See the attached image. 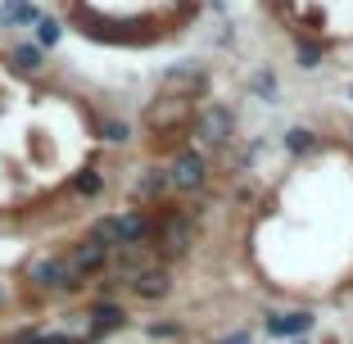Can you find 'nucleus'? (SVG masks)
Here are the masks:
<instances>
[{
    "mask_svg": "<svg viewBox=\"0 0 353 344\" xmlns=\"http://www.w3.org/2000/svg\"><path fill=\"white\" fill-rule=\"evenodd\" d=\"M28 281L41 285V290H77V272L68 259H59V254H41V259L28 263Z\"/></svg>",
    "mask_w": 353,
    "mask_h": 344,
    "instance_id": "obj_1",
    "label": "nucleus"
},
{
    "mask_svg": "<svg viewBox=\"0 0 353 344\" xmlns=\"http://www.w3.org/2000/svg\"><path fill=\"white\" fill-rule=\"evenodd\" d=\"M163 172H168V186H172L176 195H195V190H204V181H208V163L195 154V150H181Z\"/></svg>",
    "mask_w": 353,
    "mask_h": 344,
    "instance_id": "obj_2",
    "label": "nucleus"
},
{
    "mask_svg": "<svg viewBox=\"0 0 353 344\" xmlns=\"http://www.w3.org/2000/svg\"><path fill=\"white\" fill-rule=\"evenodd\" d=\"M109 254H114V250H109V245H100V240H77V245H73V254H68V263H73V272H77V276H91V272H104V267H109Z\"/></svg>",
    "mask_w": 353,
    "mask_h": 344,
    "instance_id": "obj_3",
    "label": "nucleus"
},
{
    "mask_svg": "<svg viewBox=\"0 0 353 344\" xmlns=\"http://www.w3.org/2000/svg\"><path fill=\"white\" fill-rule=\"evenodd\" d=\"M132 290H136V299H163L172 290V276H168V267H145L132 276Z\"/></svg>",
    "mask_w": 353,
    "mask_h": 344,
    "instance_id": "obj_4",
    "label": "nucleus"
},
{
    "mask_svg": "<svg viewBox=\"0 0 353 344\" xmlns=\"http://www.w3.org/2000/svg\"><path fill=\"white\" fill-rule=\"evenodd\" d=\"M195 136L204 141V145H222V141H231V114H227V109H208V114L199 118Z\"/></svg>",
    "mask_w": 353,
    "mask_h": 344,
    "instance_id": "obj_5",
    "label": "nucleus"
},
{
    "mask_svg": "<svg viewBox=\"0 0 353 344\" xmlns=\"http://www.w3.org/2000/svg\"><path fill=\"white\" fill-rule=\"evenodd\" d=\"M163 190H172V186H168V172H163V168H150V172H141V177L132 181V195L141 199V204H150V199H159Z\"/></svg>",
    "mask_w": 353,
    "mask_h": 344,
    "instance_id": "obj_6",
    "label": "nucleus"
},
{
    "mask_svg": "<svg viewBox=\"0 0 353 344\" xmlns=\"http://www.w3.org/2000/svg\"><path fill=\"white\" fill-rule=\"evenodd\" d=\"M159 236H163V250H168V254H186L195 231H190V218H168Z\"/></svg>",
    "mask_w": 353,
    "mask_h": 344,
    "instance_id": "obj_7",
    "label": "nucleus"
},
{
    "mask_svg": "<svg viewBox=\"0 0 353 344\" xmlns=\"http://www.w3.org/2000/svg\"><path fill=\"white\" fill-rule=\"evenodd\" d=\"M308 326H312V317H308V313H281V317H272V322H268V331L285 340V335H303Z\"/></svg>",
    "mask_w": 353,
    "mask_h": 344,
    "instance_id": "obj_8",
    "label": "nucleus"
},
{
    "mask_svg": "<svg viewBox=\"0 0 353 344\" xmlns=\"http://www.w3.org/2000/svg\"><path fill=\"white\" fill-rule=\"evenodd\" d=\"M91 326H95V335H104V331H118V326H127V313L118 308V303H100L91 313Z\"/></svg>",
    "mask_w": 353,
    "mask_h": 344,
    "instance_id": "obj_9",
    "label": "nucleus"
},
{
    "mask_svg": "<svg viewBox=\"0 0 353 344\" xmlns=\"http://www.w3.org/2000/svg\"><path fill=\"white\" fill-rule=\"evenodd\" d=\"M118 222H123V245H127V240H145L150 236V218L141 209H136V213H123Z\"/></svg>",
    "mask_w": 353,
    "mask_h": 344,
    "instance_id": "obj_10",
    "label": "nucleus"
},
{
    "mask_svg": "<svg viewBox=\"0 0 353 344\" xmlns=\"http://www.w3.org/2000/svg\"><path fill=\"white\" fill-rule=\"evenodd\" d=\"M91 236L100 240V245H109V250H118V245H123V222H118V218H100Z\"/></svg>",
    "mask_w": 353,
    "mask_h": 344,
    "instance_id": "obj_11",
    "label": "nucleus"
},
{
    "mask_svg": "<svg viewBox=\"0 0 353 344\" xmlns=\"http://www.w3.org/2000/svg\"><path fill=\"white\" fill-rule=\"evenodd\" d=\"M100 186H104V172H82L77 177V195H95Z\"/></svg>",
    "mask_w": 353,
    "mask_h": 344,
    "instance_id": "obj_12",
    "label": "nucleus"
},
{
    "mask_svg": "<svg viewBox=\"0 0 353 344\" xmlns=\"http://www.w3.org/2000/svg\"><path fill=\"white\" fill-rule=\"evenodd\" d=\"M150 335H154V340H176L181 331H176L172 322H154V326H150Z\"/></svg>",
    "mask_w": 353,
    "mask_h": 344,
    "instance_id": "obj_13",
    "label": "nucleus"
},
{
    "mask_svg": "<svg viewBox=\"0 0 353 344\" xmlns=\"http://www.w3.org/2000/svg\"><path fill=\"white\" fill-rule=\"evenodd\" d=\"M227 344H250V335H236V340H227Z\"/></svg>",
    "mask_w": 353,
    "mask_h": 344,
    "instance_id": "obj_14",
    "label": "nucleus"
},
{
    "mask_svg": "<svg viewBox=\"0 0 353 344\" xmlns=\"http://www.w3.org/2000/svg\"><path fill=\"white\" fill-rule=\"evenodd\" d=\"M0 299H5V294H0Z\"/></svg>",
    "mask_w": 353,
    "mask_h": 344,
    "instance_id": "obj_15",
    "label": "nucleus"
}]
</instances>
